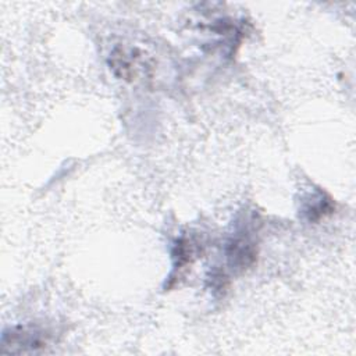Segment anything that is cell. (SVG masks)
Listing matches in <instances>:
<instances>
[{
	"instance_id": "obj_1",
	"label": "cell",
	"mask_w": 356,
	"mask_h": 356,
	"mask_svg": "<svg viewBox=\"0 0 356 356\" xmlns=\"http://www.w3.org/2000/svg\"><path fill=\"white\" fill-rule=\"evenodd\" d=\"M49 343V334L44 330L24 325L13 327L3 332L1 352L7 353H26L36 352L46 348Z\"/></svg>"
},
{
	"instance_id": "obj_2",
	"label": "cell",
	"mask_w": 356,
	"mask_h": 356,
	"mask_svg": "<svg viewBox=\"0 0 356 356\" xmlns=\"http://www.w3.org/2000/svg\"><path fill=\"white\" fill-rule=\"evenodd\" d=\"M227 261L235 271H245L252 267L257 257L256 241L252 236L249 228L235 232L225 248Z\"/></svg>"
},
{
	"instance_id": "obj_3",
	"label": "cell",
	"mask_w": 356,
	"mask_h": 356,
	"mask_svg": "<svg viewBox=\"0 0 356 356\" xmlns=\"http://www.w3.org/2000/svg\"><path fill=\"white\" fill-rule=\"evenodd\" d=\"M111 56V68L124 79H134L143 70L140 56L134 49H117Z\"/></svg>"
},
{
	"instance_id": "obj_4",
	"label": "cell",
	"mask_w": 356,
	"mask_h": 356,
	"mask_svg": "<svg viewBox=\"0 0 356 356\" xmlns=\"http://www.w3.org/2000/svg\"><path fill=\"white\" fill-rule=\"evenodd\" d=\"M332 210H334V203L331 197H328L323 192H317L314 196H312V199L306 200L303 207V213L310 221H317L325 217L327 214H331Z\"/></svg>"
},
{
	"instance_id": "obj_5",
	"label": "cell",
	"mask_w": 356,
	"mask_h": 356,
	"mask_svg": "<svg viewBox=\"0 0 356 356\" xmlns=\"http://www.w3.org/2000/svg\"><path fill=\"white\" fill-rule=\"evenodd\" d=\"M196 245L188 239V238H181L179 241H177L175 246H174V260H175V264H174V268H185L188 264L192 263V260L196 257Z\"/></svg>"
}]
</instances>
